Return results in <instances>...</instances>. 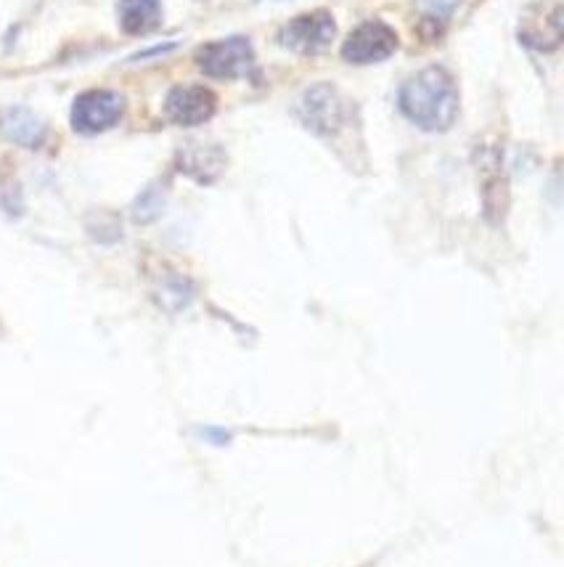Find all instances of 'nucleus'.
I'll use <instances>...</instances> for the list:
<instances>
[{
	"label": "nucleus",
	"instance_id": "obj_10",
	"mask_svg": "<svg viewBox=\"0 0 564 567\" xmlns=\"http://www.w3.org/2000/svg\"><path fill=\"white\" fill-rule=\"evenodd\" d=\"M162 22L159 0H120V27L128 35H149Z\"/></svg>",
	"mask_w": 564,
	"mask_h": 567
},
{
	"label": "nucleus",
	"instance_id": "obj_2",
	"mask_svg": "<svg viewBox=\"0 0 564 567\" xmlns=\"http://www.w3.org/2000/svg\"><path fill=\"white\" fill-rule=\"evenodd\" d=\"M297 117L310 133L331 138L345 130V125L353 117V104L334 85L321 83L302 96L300 104H297Z\"/></svg>",
	"mask_w": 564,
	"mask_h": 567
},
{
	"label": "nucleus",
	"instance_id": "obj_7",
	"mask_svg": "<svg viewBox=\"0 0 564 567\" xmlns=\"http://www.w3.org/2000/svg\"><path fill=\"white\" fill-rule=\"evenodd\" d=\"M519 40L535 51H554L562 43V6L557 0L527 8L519 24Z\"/></svg>",
	"mask_w": 564,
	"mask_h": 567
},
{
	"label": "nucleus",
	"instance_id": "obj_11",
	"mask_svg": "<svg viewBox=\"0 0 564 567\" xmlns=\"http://www.w3.org/2000/svg\"><path fill=\"white\" fill-rule=\"evenodd\" d=\"M181 167L183 173L194 175L196 181L210 183L215 181L223 170V154L218 149H207V146H199V149H183L181 152Z\"/></svg>",
	"mask_w": 564,
	"mask_h": 567
},
{
	"label": "nucleus",
	"instance_id": "obj_3",
	"mask_svg": "<svg viewBox=\"0 0 564 567\" xmlns=\"http://www.w3.org/2000/svg\"><path fill=\"white\" fill-rule=\"evenodd\" d=\"M196 67L207 77L218 80H236V77L252 75L255 69V51L247 38H226L204 43L196 51Z\"/></svg>",
	"mask_w": 564,
	"mask_h": 567
},
{
	"label": "nucleus",
	"instance_id": "obj_6",
	"mask_svg": "<svg viewBox=\"0 0 564 567\" xmlns=\"http://www.w3.org/2000/svg\"><path fill=\"white\" fill-rule=\"evenodd\" d=\"M125 112V99L114 91H88L72 106V128L77 133H101L117 125Z\"/></svg>",
	"mask_w": 564,
	"mask_h": 567
},
{
	"label": "nucleus",
	"instance_id": "obj_14",
	"mask_svg": "<svg viewBox=\"0 0 564 567\" xmlns=\"http://www.w3.org/2000/svg\"><path fill=\"white\" fill-rule=\"evenodd\" d=\"M202 435H207L204 440H210V443H218V446H226L228 438H231L226 430H215V427H204Z\"/></svg>",
	"mask_w": 564,
	"mask_h": 567
},
{
	"label": "nucleus",
	"instance_id": "obj_5",
	"mask_svg": "<svg viewBox=\"0 0 564 567\" xmlns=\"http://www.w3.org/2000/svg\"><path fill=\"white\" fill-rule=\"evenodd\" d=\"M334 32H337L334 16L321 8V11L294 16L292 22L284 24V30L279 32V43L294 53L313 56V53H321L329 48V43L334 40Z\"/></svg>",
	"mask_w": 564,
	"mask_h": 567
},
{
	"label": "nucleus",
	"instance_id": "obj_12",
	"mask_svg": "<svg viewBox=\"0 0 564 567\" xmlns=\"http://www.w3.org/2000/svg\"><path fill=\"white\" fill-rule=\"evenodd\" d=\"M162 207H165V197H162V191L151 186V189H146L141 197H138L136 207H133V215H136L138 223H151L154 218H159Z\"/></svg>",
	"mask_w": 564,
	"mask_h": 567
},
{
	"label": "nucleus",
	"instance_id": "obj_4",
	"mask_svg": "<svg viewBox=\"0 0 564 567\" xmlns=\"http://www.w3.org/2000/svg\"><path fill=\"white\" fill-rule=\"evenodd\" d=\"M395 51H398V35L390 24L379 19L355 27L342 43V59L347 64H376V61L390 59Z\"/></svg>",
	"mask_w": 564,
	"mask_h": 567
},
{
	"label": "nucleus",
	"instance_id": "obj_1",
	"mask_svg": "<svg viewBox=\"0 0 564 567\" xmlns=\"http://www.w3.org/2000/svg\"><path fill=\"white\" fill-rule=\"evenodd\" d=\"M400 112L416 128L440 133L448 130L459 117V88L451 72L443 67H427L408 77L400 88Z\"/></svg>",
	"mask_w": 564,
	"mask_h": 567
},
{
	"label": "nucleus",
	"instance_id": "obj_8",
	"mask_svg": "<svg viewBox=\"0 0 564 567\" xmlns=\"http://www.w3.org/2000/svg\"><path fill=\"white\" fill-rule=\"evenodd\" d=\"M215 109H218V99L204 85H178L165 101L167 120L183 125V128L202 125L215 114Z\"/></svg>",
	"mask_w": 564,
	"mask_h": 567
},
{
	"label": "nucleus",
	"instance_id": "obj_9",
	"mask_svg": "<svg viewBox=\"0 0 564 567\" xmlns=\"http://www.w3.org/2000/svg\"><path fill=\"white\" fill-rule=\"evenodd\" d=\"M0 130L8 141L24 146V149H38L46 138V125L40 117L24 109V106H8L6 112L0 114Z\"/></svg>",
	"mask_w": 564,
	"mask_h": 567
},
{
	"label": "nucleus",
	"instance_id": "obj_13",
	"mask_svg": "<svg viewBox=\"0 0 564 567\" xmlns=\"http://www.w3.org/2000/svg\"><path fill=\"white\" fill-rule=\"evenodd\" d=\"M416 3L432 22H445L453 14V8H456L459 0H416Z\"/></svg>",
	"mask_w": 564,
	"mask_h": 567
}]
</instances>
